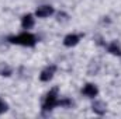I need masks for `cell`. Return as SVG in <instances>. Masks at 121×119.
<instances>
[{
	"mask_svg": "<svg viewBox=\"0 0 121 119\" xmlns=\"http://www.w3.org/2000/svg\"><path fill=\"white\" fill-rule=\"evenodd\" d=\"M9 41L11 44H16V45H23V46H34L37 44V38L30 34V32H23L20 35H16V36H10Z\"/></svg>",
	"mask_w": 121,
	"mask_h": 119,
	"instance_id": "6da1fadb",
	"label": "cell"
},
{
	"mask_svg": "<svg viewBox=\"0 0 121 119\" xmlns=\"http://www.w3.org/2000/svg\"><path fill=\"white\" fill-rule=\"evenodd\" d=\"M59 99H58V88H52L45 97V101L42 104V111H51L55 107H58Z\"/></svg>",
	"mask_w": 121,
	"mask_h": 119,
	"instance_id": "7a4b0ae2",
	"label": "cell"
},
{
	"mask_svg": "<svg viewBox=\"0 0 121 119\" xmlns=\"http://www.w3.org/2000/svg\"><path fill=\"white\" fill-rule=\"evenodd\" d=\"M55 70H56V66H55V64H51V66L45 67V69L41 71V76H39L41 81H49V80L54 77V74H55Z\"/></svg>",
	"mask_w": 121,
	"mask_h": 119,
	"instance_id": "3957f363",
	"label": "cell"
},
{
	"mask_svg": "<svg viewBox=\"0 0 121 119\" xmlns=\"http://www.w3.org/2000/svg\"><path fill=\"white\" fill-rule=\"evenodd\" d=\"M52 13H54V8H52L51 6H41V7H38V8H37V11H35L37 17H39V18L49 17Z\"/></svg>",
	"mask_w": 121,
	"mask_h": 119,
	"instance_id": "277c9868",
	"label": "cell"
},
{
	"mask_svg": "<svg viewBox=\"0 0 121 119\" xmlns=\"http://www.w3.org/2000/svg\"><path fill=\"white\" fill-rule=\"evenodd\" d=\"M79 41H80V36H79V35H76V34H69V35L65 36L63 45H65V46H75V45H78Z\"/></svg>",
	"mask_w": 121,
	"mask_h": 119,
	"instance_id": "5b68a950",
	"label": "cell"
},
{
	"mask_svg": "<svg viewBox=\"0 0 121 119\" xmlns=\"http://www.w3.org/2000/svg\"><path fill=\"white\" fill-rule=\"evenodd\" d=\"M82 92L86 95V97H89V98H94L96 95H97V87L94 86V84H86L83 90H82Z\"/></svg>",
	"mask_w": 121,
	"mask_h": 119,
	"instance_id": "8992f818",
	"label": "cell"
},
{
	"mask_svg": "<svg viewBox=\"0 0 121 119\" xmlns=\"http://www.w3.org/2000/svg\"><path fill=\"white\" fill-rule=\"evenodd\" d=\"M21 25H23L24 30H30V28H32V27H34V17H32L31 14L24 16L23 20H21Z\"/></svg>",
	"mask_w": 121,
	"mask_h": 119,
	"instance_id": "52a82bcc",
	"label": "cell"
},
{
	"mask_svg": "<svg viewBox=\"0 0 121 119\" xmlns=\"http://www.w3.org/2000/svg\"><path fill=\"white\" fill-rule=\"evenodd\" d=\"M91 108H93V111H94L96 114H99V115H103V114L106 112V105H104L101 101H96Z\"/></svg>",
	"mask_w": 121,
	"mask_h": 119,
	"instance_id": "ba28073f",
	"label": "cell"
},
{
	"mask_svg": "<svg viewBox=\"0 0 121 119\" xmlns=\"http://www.w3.org/2000/svg\"><path fill=\"white\" fill-rule=\"evenodd\" d=\"M107 49H108V52H110V53H113V55H117V56H120V55H121V49H120V46L117 45V42L110 44V45L107 46Z\"/></svg>",
	"mask_w": 121,
	"mask_h": 119,
	"instance_id": "9c48e42d",
	"label": "cell"
},
{
	"mask_svg": "<svg viewBox=\"0 0 121 119\" xmlns=\"http://www.w3.org/2000/svg\"><path fill=\"white\" fill-rule=\"evenodd\" d=\"M11 74V69L7 64H0V76H10Z\"/></svg>",
	"mask_w": 121,
	"mask_h": 119,
	"instance_id": "30bf717a",
	"label": "cell"
},
{
	"mask_svg": "<svg viewBox=\"0 0 121 119\" xmlns=\"http://www.w3.org/2000/svg\"><path fill=\"white\" fill-rule=\"evenodd\" d=\"M6 111H7V104L0 99V114H3V112H6Z\"/></svg>",
	"mask_w": 121,
	"mask_h": 119,
	"instance_id": "8fae6325",
	"label": "cell"
}]
</instances>
